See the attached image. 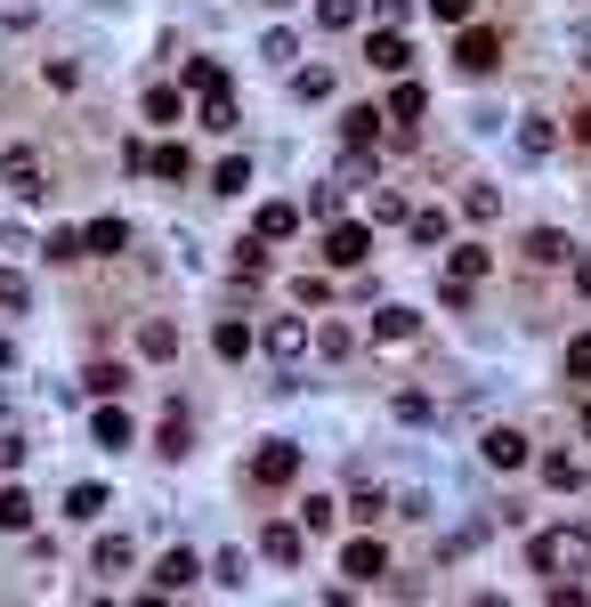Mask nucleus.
I'll use <instances>...</instances> for the list:
<instances>
[{
    "label": "nucleus",
    "mask_w": 591,
    "mask_h": 607,
    "mask_svg": "<svg viewBox=\"0 0 591 607\" xmlns=\"http://www.w3.org/2000/svg\"><path fill=\"white\" fill-rule=\"evenodd\" d=\"M9 357H16V348H9V332H0V373H9Z\"/></svg>",
    "instance_id": "obj_46"
},
{
    "label": "nucleus",
    "mask_w": 591,
    "mask_h": 607,
    "mask_svg": "<svg viewBox=\"0 0 591 607\" xmlns=\"http://www.w3.org/2000/svg\"><path fill=\"white\" fill-rule=\"evenodd\" d=\"M97 511H106V486H73L66 494V518H97Z\"/></svg>",
    "instance_id": "obj_31"
},
{
    "label": "nucleus",
    "mask_w": 591,
    "mask_h": 607,
    "mask_svg": "<svg viewBox=\"0 0 591 607\" xmlns=\"http://www.w3.org/2000/svg\"><path fill=\"white\" fill-rule=\"evenodd\" d=\"M121 243H130V227H121V219H90V227H81V251H90V260H114Z\"/></svg>",
    "instance_id": "obj_13"
},
{
    "label": "nucleus",
    "mask_w": 591,
    "mask_h": 607,
    "mask_svg": "<svg viewBox=\"0 0 591 607\" xmlns=\"http://www.w3.org/2000/svg\"><path fill=\"white\" fill-rule=\"evenodd\" d=\"M364 57H373V73H405V66H414V49H405L397 25H381L373 41H364Z\"/></svg>",
    "instance_id": "obj_9"
},
{
    "label": "nucleus",
    "mask_w": 591,
    "mask_h": 607,
    "mask_svg": "<svg viewBox=\"0 0 591 607\" xmlns=\"http://www.w3.org/2000/svg\"><path fill=\"white\" fill-rule=\"evenodd\" d=\"M243 186H252V162H243V154H228V162L211 171V195H243Z\"/></svg>",
    "instance_id": "obj_23"
},
{
    "label": "nucleus",
    "mask_w": 591,
    "mask_h": 607,
    "mask_svg": "<svg viewBox=\"0 0 591 607\" xmlns=\"http://www.w3.org/2000/svg\"><path fill=\"white\" fill-rule=\"evenodd\" d=\"M211 583H219V592H243V583H252V559H243V551H219V559H211Z\"/></svg>",
    "instance_id": "obj_20"
},
{
    "label": "nucleus",
    "mask_w": 591,
    "mask_h": 607,
    "mask_svg": "<svg viewBox=\"0 0 591 607\" xmlns=\"http://www.w3.org/2000/svg\"><path fill=\"white\" fill-rule=\"evenodd\" d=\"M162 454H171V462L187 454V405H171V422H162Z\"/></svg>",
    "instance_id": "obj_32"
},
{
    "label": "nucleus",
    "mask_w": 591,
    "mask_h": 607,
    "mask_svg": "<svg viewBox=\"0 0 591 607\" xmlns=\"http://www.w3.org/2000/svg\"><path fill=\"white\" fill-rule=\"evenodd\" d=\"M583 437H591V397H583Z\"/></svg>",
    "instance_id": "obj_47"
},
{
    "label": "nucleus",
    "mask_w": 591,
    "mask_h": 607,
    "mask_svg": "<svg viewBox=\"0 0 591 607\" xmlns=\"http://www.w3.org/2000/svg\"><path fill=\"white\" fill-rule=\"evenodd\" d=\"M373 16H381V25H405V16H414V0H373Z\"/></svg>",
    "instance_id": "obj_45"
},
{
    "label": "nucleus",
    "mask_w": 591,
    "mask_h": 607,
    "mask_svg": "<svg viewBox=\"0 0 591 607\" xmlns=\"http://www.w3.org/2000/svg\"><path fill=\"white\" fill-rule=\"evenodd\" d=\"M526 568H535V575H576V568H591V535L583 527H543L535 542H526Z\"/></svg>",
    "instance_id": "obj_1"
},
{
    "label": "nucleus",
    "mask_w": 591,
    "mask_h": 607,
    "mask_svg": "<svg viewBox=\"0 0 591 607\" xmlns=\"http://www.w3.org/2000/svg\"><path fill=\"white\" fill-rule=\"evenodd\" d=\"M259 348H268L276 365H300L316 348V324L309 317H268V332H259Z\"/></svg>",
    "instance_id": "obj_3"
},
{
    "label": "nucleus",
    "mask_w": 591,
    "mask_h": 607,
    "mask_svg": "<svg viewBox=\"0 0 591 607\" xmlns=\"http://www.w3.org/2000/svg\"><path fill=\"white\" fill-rule=\"evenodd\" d=\"M292 227H300V211H292V203H259V227H252V236H259V243H283Z\"/></svg>",
    "instance_id": "obj_16"
},
{
    "label": "nucleus",
    "mask_w": 591,
    "mask_h": 607,
    "mask_svg": "<svg viewBox=\"0 0 591 607\" xmlns=\"http://www.w3.org/2000/svg\"><path fill=\"white\" fill-rule=\"evenodd\" d=\"M519 154H526V162L552 154V122H519Z\"/></svg>",
    "instance_id": "obj_29"
},
{
    "label": "nucleus",
    "mask_w": 591,
    "mask_h": 607,
    "mask_svg": "<svg viewBox=\"0 0 591 607\" xmlns=\"http://www.w3.org/2000/svg\"><path fill=\"white\" fill-rule=\"evenodd\" d=\"M309 219H340V186H316V195H309Z\"/></svg>",
    "instance_id": "obj_43"
},
{
    "label": "nucleus",
    "mask_w": 591,
    "mask_h": 607,
    "mask_svg": "<svg viewBox=\"0 0 591 607\" xmlns=\"http://www.w3.org/2000/svg\"><path fill=\"white\" fill-rule=\"evenodd\" d=\"M454 66L471 73V81H486V73L502 66V41H495V33H462V41H454Z\"/></svg>",
    "instance_id": "obj_6"
},
{
    "label": "nucleus",
    "mask_w": 591,
    "mask_h": 607,
    "mask_svg": "<svg viewBox=\"0 0 591 607\" xmlns=\"http://www.w3.org/2000/svg\"><path fill=\"white\" fill-rule=\"evenodd\" d=\"M121 568H130V535H106L97 542V575H121Z\"/></svg>",
    "instance_id": "obj_30"
},
{
    "label": "nucleus",
    "mask_w": 591,
    "mask_h": 607,
    "mask_svg": "<svg viewBox=\"0 0 591 607\" xmlns=\"http://www.w3.org/2000/svg\"><path fill=\"white\" fill-rule=\"evenodd\" d=\"M478 454H486V470H526V454H535V446H526V430H486Z\"/></svg>",
    "instance_id": "obj_7"
},
{
    "label": "nucleus",
    "mask_w": 591,
    "mask_h": 607,
    "mask_svg": "<svg viewBox=\"0 0 591 607\" xmlns=\"http://www.w3.org/2000/svg\"><path fill=\"white\" fill-rule=\"evenodd\" d=\"M138 348H147V357L162 365V357H178V332H171V324H162V317H154L147 332H138Z\"/></svg>",
    "instance_id": "obj_27"
},
{
    "label": "nucleus",
    "mask_w": 591,
    "mask_h": 607,
    "mask_svg": "<svg viewBox=\"0 0 591 607\" xmlns=\"http://www.w3.org/2000/svg\"><path fill=\"white\" fill-rule=\"evenodd\" d=\"M478 276H486V251H478V243H462V251H454V267H445V284H478Z\"/></svg>",
    "instance_id": "obj_26"
},
{
    "label": "nucleus",
    "mask_w": 591,
    "mask_h": 607,
    "mask_svg": "<svg viewBox=\"0 0 591 607\" xmlns=\"http://www.w3.org/2000/svg\"><path fill=\"white\" fill-rule=\"evenodd\" d=\"M90 389L97 397H121V389H130V373H121V365H90Z\"/></svg>",
    "instance_id": "obj_36"
},
{
    "label": "nucleus",
    "mask_w": 591,
    "mask_h": 607,
    "mask_svg": "<svg viewBox=\"0 0 591 607\" xmlns=\"http://www.w3.org/2000/svg\"><path fill=\"white\" fill-rule=\"evenodd\" d=\"M292 90H300V98H333V73L309 66V73H292Z\"/></svg>",
    "instance_id": "obj_40"
},
{
    "label": "nucleus",
    "mask_w": 591,
    "mask_h": 607,
    "mask_svg": "<svg viewBox=\"0 0 591 607\" xmlns=\"http://www.w3.org/2000/svg\"><path fill=\"white\" fill-rule=\"evenodd\" d=\"M219 81H228V73H219L211 57H187V90H219Z\"/></svg>",
    "instance_id": "obj_38"
},
{
    "label": "nucleus",
    "mask_w": 591,
    "mask_h": 607,
    "mask_svg": "<svg viewBox=\"0 0 591 607\" xmlns=\"http://www.w3.org/2000/svg\"><path fill=\"white\" fill-rule=\"evenodd\" d=\"M421 106H430V98H421V90H414V81H397V98H390V114H397V122H421Z\"/></svg>",
    "instance_id": "obj_33"
},
{
    "label": "nucleus",
    "mask_w": 591,
    "mask_h": 607,
    "mask_svg": "<svg viewBox=\"0 0 591 607\" xmlns=\"http://www.w3.org/2000/svg\"><path fill=\"white\" fill-rule=\"evenodd\" d=\"M0 527H9V535L33 527V494H25V486H0Z\"/></svg>",
    "instance_id": "obj_18"
},
{
    "label": "nucleus",
    "mask_w": 591,
    "mask_h": 607,
    "mask_svg": "<svg viewBox=\"0 0 591 607\" xmlns=\"http://www.w3.org/2000/svg\"><path fill=\"white\" fill-rule=\"evenodd\" d=\"M252 478H259V486H292V478H300V446H292V437H268V446L252 454Z\"/></svg>",
    "instance_id": "obj_4"
},
{
    "label": "nucleus",
    "mask_w": 591,
    "mask_h": 607,
    "mask_svg": "<svg viewBox=\"0 0 591 607\" xmlns=\"http://www.w3.org/2000/svg\"><path fill=\"white\" fill-rule=\"evenodd\" d=\"M40 251H49V260H57V267H66V260H81V227H57V236H49V243H40Z\"/></svg>",
    "instance_id": "obj_34"
},
{
    "label": "nucleus",
    "mask_w": 591,
    "mask_h": 607,
    "mask_svg": "<svg viewBox=\"0 0 591 607\" xmlns=\"http://www.w3.org/2000/svg\"><path fill=\"white\" fill-rule=\"evenodd\" d=\"M364 332H373L381 348H397V341H414V332H421V317H414V308H397V300H390V308H373V324H364Z\"/></svg>",
    "instance_id": "obj_10"
},
{
    "label": "nucleus",
    "mask_w": 591,
    "mask_h": 607,
    "mask_svg": "<svg viewBox=\"0 0 591 607\" xmlns=\"http://www.w3.org/2000/svg\"><path fill=\"white\" fill-rule=\"evenodd\" d=\"M202 130H219V138L235 130V90H228V81H219V90H202Z\"/></svg>",
    "instance_id": "obj_15"
},
{
    "label": "nucleus",
    "mask_w": 591,
    "mask_h": 607,
    "mask_svg": "<svg viewBox=\"0 0 591 607\" xmlns=\"http://www.w3.org/2000/svg\"><path fill=\"white\" fill-rule=\"evenodd\" d=\"M195 575H202V568H195V551H171V559L154 568V592H162V599H178V592H195Z\"/></svg>",
    "instance_id": "obj_12"
},
{
    "label": "nucleus",
    "mask_w": 591,
    "mask_h": 607,
    "mask_svg": "<svg viewBox=\"0 0 591 607\" xmlns=\"http://www.w3.org/2000/svg\"><path fill=\"white\" fill-rule=\"evenodd\" d=\"M519 251H526L535 267H559V260H567V236H559V227H526V236H519Z\"/></svg>",
    "instance_id": "obj_14"
},
{
    "label": "nucleus",
    "mask_w": 591,
    "mask_h": 607,
    "mask_svg": "<svg viewBox=\"0 0 591 607\" xmlns=\"http://www.w3.org/2000/svg\"><path fill=\"white\" fill-rule=\"evenodd\" d=\"M567 381H591V332H576V341H567Z\"/></svg>",
    "instance_id": "obj_35"
},
{
    "label": "nucleus",
    "mask_w": 591,
    "mask_h": 607,
    "mask_svg": "<svg viewBox=\"0 0 591 607\" xmlns=\"http://www.w3.org/2000/svg\"><path fill=\"white\" fill-rule=\"evenodd\" d=\"M316 25L324 33H349L357 25V0H316Z\"/></svg>",
    "instance_id": "obj_28"
},
{
    "label": "nucleus",
    "mask_w": 591,
    "mask_h": 607,
    "mask_svg": "<svg viewBox=\"0 0 591 607\" xmlns=\"http://www.w3.org/2000/svg\"><path fill=\"white\" fill-rule=\"evenodd\" d=\"M147 171L178 186V179H187V171H195V154H187V146H154V162H147Z\"/></svg>",
    "instance_id": "obj_22"
},
{
    "label": "nucleus",
    "mask_w": 591,
    "mask_h": 607,
    "mask_svg": "<svg viewBox=\"0 0 591 607\" xmlns=\"http://www.w3.org/2000/svg\"><path fill=\"white\" fill-rule=\"evenodd\" d=\"M211 348H219L228 365H243V357H252V324H243V317H228V324L211 332Z\"/></svg>",
    "instance_id": "obj_17"
},
{
    "label": "nucleus",
    "mask_w": 591,
    "mask_h": 607,
    "mask_svg": "<svg viewBox=\"0 0 591 607\" xmlns=\"http://www.w3.org/2000/svg\"><path fill=\"white\" fill-rule=\"evenodd\" d=\"M373 219H390V227L405 219V195H397V186H381V195H373Z\"/></svg>",
    "instance_id": "obj_44"
},
{
    "label": "nucleus",
    "mask_w": 591,
    "mask_h": 607,
    "mask_svg": "<svg viewBox=\"0 0 591 607\" xmlns=\"http://www.w3.org/2000/svg\"><path fill=\"white\" fill-rule=\"evenodd\" d=\"M462 203H471V219H502V195H495V186H471Z\"/></svg>",
    "instance_id": "obj_39"
},
{
    "label": "nucleus",
    "mask_w": 591,
    "mask_h": 607,
    "mask_svg": "<svg viewBox=\"0 0 591 607\" xmlns=\"http://www.w3.org/2000/svg\"><path fill=\"white\" fill-rule=\"evenodd\" d=\"M259 551H268L276 568H292V559H300V527H283V518H276V527L259 535Z\"/></svg>",
    "instance_id": "obj_21"
},
{
    "label": "nucleus",
    "mask_w": 591,
    "mask_h": 607,
    "mask_svg": "<svg viewBox=\"0 0 591 607\" xmlns=\"http://www.w3.org/2000/svg\"><path fill=\"white\" fill-rule=\"evenodd\" d=\"M543 486L576 494V486H583V462H576V454H543Z\"/></svg>",
    "instance_id": "obj_19"
},
{
    "label": "nucleus",
    "mask_w": 591,
    "mask_h": 607,
    "mask_svg": "<svg viewBox=\"0 0 591 607\" xmlns=\"http://www.w3.org/2000/svg\"><path fill=\"white\" fill-rule=\"evenodd\" d=\"M333 518H340V502H333V494H309V502H300V527H309V535H324Z\"/></svg>",
    "instance_id": "obj_25"
},
{
    "label": "nucleus",
    "mask_w": 591,
    "mask_h": 607,
    "mask_svg": "<svg viewBox=\"0 0 591 607\" xmlns=\"http://www.w3.org/2000/svg\"><path fill=\"white\" fill-rule=\"evenodd\" d=\"M25 300H33V284L16 276V267H0V308H25Z\"/></svg>",
    "instance_id": "obj_37"
},
{
    "label": "nucleus",
    "mask_w": 591,
    "mask_h": 607,
    "mask_svg": "<svg viewBox=\"0 0 591 607\" xmlns=\"http://www.w3.org/2000/svg\"><path fill=\"white\" fill-rule=\"evenodd\" d=\"M340 575H349V583H381V575H390V542L357 535L349 551H340Z\"/></svg>",
    "instance_id": "obj_5"
},
{
    "label": "nucleus",
    "mask_w": 591,
    "mask_h": 607,
    "mask_svg": "<svg viewBox=\"0 0 591 607\" xmlns=\"http://www.w3.org/2000/svg\"><path fill=\"white\" fill-rule=\"evenodd\" d=\"M364 251H373V236H364V227H349V219H333V236H324V260H333V267H364Z\"/></svg>",
    "instance_id": "obj_8"
},
{
    "label": "nucleus",
    "mask_w": 591,
    "mask_h": 607,
    "mask_svg": "<svg viewBox=\"0 0 591 607\" xmlns=\"http://www.w3.org/2000/svg\"><path fill=\"white\" fill-rule=\"evenodd\" d=\"M373 130H381L373 106H349V114H340V138H349V146H373Z\"/></svg>",
    "instance_id": "obj_24"
},
{
    "label": "nucleus",
    "mask_w": 591,
    "mask_h": 607,
    "mask_svg": "<svg viewBox=\"0 0 591 607\" xmlns=\"http://www.w3.org/2000/svg\"><path fill=\"white\" fill-rule=\"evenodd\" d=\"M147 122H178V90H147Z\"/></svg>",
    "instance_id": "obj_42"
},
{
    "label": "nucleus",
    "mask_w": 591,
    "mask_h": 607,
    "mask_svg": "<svg viewBox=\"0 0 591 607\" xmlns=\"http://www.w3.org/2000/svg\"><path fill=\"white\" fill-rule=\"evenodd\" d=\"M0 186H9L16 203H40L49 195V154H40V146H9V154H0Z\"/></svg>",
    "instance_id": "obj_2"
},
{
    "label": "nucleus",
    "mask_w": 591,
    "mask_h": 607,
    "mask_svg": "<svg viewBox=\"0 0 591 607\" xmlns=\"http://www.w3.org/2000/svg\"><path fill=\"white\" fill-rule=\"evenodd\" d=\"M430 16H438L445 33H454V25H471V0H430Z\"/></svg>",
    "instance_id": "obj_41"
},
{
    "label": "nucleus",
    "mask_w": 591,
    "mask_h": 607,
    "mask_svg": "<svg viewBox=\"0 0 591 607\" xmlns=\"http://www.w3.org/2000/svg\"><path fill=\"white\" fill-rule=\"evenodd\" d=\"M90 437H97L106 454H130L138 430H130V413H121V405H97V413H90Z\"/></svg>",
    "instance_id": "obj_11"
}]
</instances>
